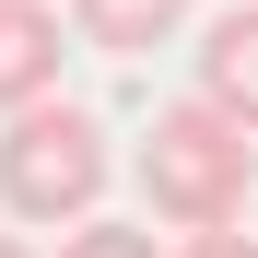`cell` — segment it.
<instances>
[{"label":"cell","instance_id":"obj_1","mask_svg":"<svg viewBox=\"0 0 258 258\" xmlns=\"http://www.w3.org/2000/svg\"><path fill=\"white\" fill-rule=\"evenodd\" d=\"M246 188H258V153H246V129L211 106V94L164 106V117L141 129V211H164L176 235L235 223V211H246Z\"/></svg>","mask_w":258,"mask_h":258},{"label":"cell","instance_id":"obj_2","mask_svg":"<svg viewBox=\"0 0 258 258\" xmlns=\"http://www.w3.org/2000/svg\"><path fill=\"white\" fill-rule=\"evenodd\" d=\"M106 176H117V141L82 106H12L0 117V211L12 223H82V211L106 200Z\"/></svg>","mask_w":258,"mask_h":258},{"label":"cell","instance_id":"obj_3","mask_svg":"<svg viewBox=\"0 0 258 258\" xmlns=\"http://www.w3.org/2000/svg\"><path fill=\"white\" fill-rule=\"evenodd\" d=\"M59 59H71L59 0H0V117L12 106H47L59 94Z\"/></svg>","mask_w":258,"mask_h":258},{"label":"cell","instance_id":"obj_4","mask_svg":"<svg viewBox=\"0 0 258 258\" xmlns=\"http://www.w3.org/2000/svg\"><path fill=\"white\" fill-rule=\"evenodd\" d=\"M200 94L223 106L235 129H258V0H246V12H211V35H200Z\"/></svg>","mask_w":258,"mask_h":258},{"label":"cell","instance_id":"obj_5","mask_svg":"<svg viewBox=\"0 0 258 258\" xmlns=\"http://www.w3.org/2000/svg\"><path fill=\"white\" fill-rule=\"evenodd\" d=\"M176 24H188V0H71V35L106 59H153Z\"/></svg>","mask_w":258,"mask_h":258},{"label":"cell","instance_id":"obj_6","mask_svg":"<svg viewBox=\"0 0 258 258\" xmlns=\"http://www.w3.org/2000/svg\"><path fill=\"white\" fill-rule=\"evenodd\" d=\"M59 258H164V246H153L141 223H106V211H82V223L59 235Z\"/></svg>","mask_w":258,"mask_h":258},{"label":"cell","instance_id":"obj_7","mask_svg":"<svg viewBox=\"0 0 258 258\" xmlns=\"http://www.w3.org/2000/svg\"><path fill=\"white\" fill-rule=\"evenodd\" d=\"M176 258H258V235H235V223H200V235H188Z\"/></svg>","mask_w":258,"mask_h":258},{"label":"cell","instance_id":"obj_8","mask_svg":"<svg viewBox=\"0 0 258 258\" xmlns=\"http://www.w3.org/2000/svg\"><path fill=\"white\" fill-rule=\"evenodd\" d=\"M0 258H35V246H24V235H0Z\"/></svg>","mask_w":258,"mask_h":258},{"label":"cell","instance_id":"obj_9","mask_svg":"<svg viewBox=\"0 0 258 258\" xmlns=\"http://www.w3.org/2000/svg\"><path fill=\"white\" fill-rule=\"evenodd\" d=\"M246 153H258V129H246Z\"/></svg>","mask_w":258,"mask_h":258}]
</instances>
